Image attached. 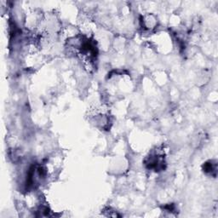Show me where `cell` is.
Here are the masks:
<instances>
[{
  "label": "cell",
  "instance_id": "obj_1",
  "mask_svg": "<svg viewBox=\"0 0 218 218\" xmlns=\"http://www.w3.org/2000/svg\"><path fill=\"white\" fill-rule=\"evenodd\" d=\"M204 171L206 172V173H211L212 172H216V164H213L211 161H210L209 163H205V165H204Z\"/></svg>",
  "mask_w": 218,
  "mask_h": 218
}]
</instances>
